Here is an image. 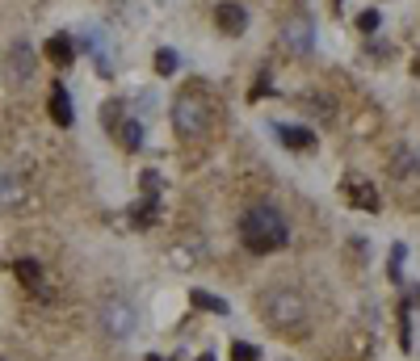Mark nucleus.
I'll list each match as a JSON object with an SVG mask.
<instances>
[{
  "label": "nucleus",
  "mask_w": 420,
  "mask_h": 361,
  "mask_svg": "<svg viewBox=\"0 0 420 361\" xmlns=\"http://www.w3.org/2000/svg\"><path fill=\"white\" fill-rule=\"evenodd\" d=\"M173 126L185 143H198V139L210 131V101L198 89H185L177 101H173Z\"/></svg>",
  "instance_id": "7ed1b4c3"
},
{
  "label": "nucleus",
  "mask_w": 420,
  "mask_h": 361,
  "mask_svg": "<svg viewBox=\"0 0 420 361\" xmlns=\"http://www.w3.org/2000/svg\"><path fill=\"white\" fill-rule=\"evenodd\" d=\"M131 223H135V227H151V223H156V202H151V198L143 202L139 210H131Z\"/></svg>",
  "instance_id": "dca6fc26"
},
{
  "label": "nucleus",
  "mask_w": 420,
  "mask_h": 361,
  "mask_svg": "<svg viewBox=\"0 0 420 361\" xmlns=\"http://www.w3.org/2000/svg\"><path fill=\"white\" fill-rule=\"evenodd\" d=\"M47 59L55 63V68H68V63L76 59V43H72L68 34H55V38L47 43Z\"/></svg>",
  "instance_id": "9d476101"
},
{
  "label": "nucleus",
  "mask_w": 420,
  "mask_h": 361,
  "mask_svg": "<svg viewBox=\"0 0 420 361\" xmlns=\"http://www.w3.org/2000/svg\"><path fill=\"white\" fill-rule=\"evenodd\" d=\"M278 135L290 151H311V147H316V135H311L307 126H278Z\"/></svg>",
  "instance_id": "9b49d317"
},
{
  "label": "nucleus",
  "mask_w": 420,
  "mask_h": 361,
  "mask_svg": "<svg viewBox=\"0 0 420 361\" xmlns=\"http://www.w3.org/2000/svg\"><path fill=\"white\" fill-rule=\"evenodd\" d=\"M193 307H206V311H215V316H227V303L215 298V294H202V290H193Z\"/></svg>",
  "instance_id": "2eb2a0df"
},
{
  "label": "nucleus",
  "mask_w": 420,
  "mask_h": 361,
  "mask_svg": "<svg viewBox=\"0 0 420 361\" xmlns=\"http://www.w3.org/2000/svg\"><path fill=\"white\" fill-rule=\"evenodd\" d=\"M177 72V55L173 50H156V76H173Z\"/></svg>",
  "instance_id": "f3484780"
},
{
  "label": "nucleus",
  "mask_w": 420,
  "mask_h": 361,
  "mask_svg": "<svg viewBox=\"0 0 420 361\" xmlns=\"http://www.w3.org/2000/svg\"><path fill=\"white\" fill-rule=\"evenodd\" d=\"M345 198L353 202V206H362V210H378V193H374V185H366V180H357V177H349L345 180Z\"/></svg>",
  "instance_id": "1a4fd4ad"
},
{
  "label": "nucleus",
  "mask_w": 420,
  "mask_h": 361,
  "mask_svg": "<svg viewBox=\"0 0 420 361\" xmlns=\"http://www.w3.org/2000/svg\"><path fill=\"white\" fill-rule=\"evenodd\" d=\"M151 361H160V357H151Z\"/></svg>",
  "instance_id": "5701e85b"
},
{
  "label": "nucleus",
  "mask_w": 420,
  "mask_h": 361,
  "mask_svg": "<svg viewBox=\"0 0 420 361\" xmlns=\"http://www.w3.org/2000/svg\"><path fill=\"white\" fill-rule=\"evenodd\" d=\"M21 198H26V185H21L17 177H9V173H4V177H0V202H4V206H17Z\"/></svg>",
  "instance_id": "f8f14e48"
},
{
  "label": "nucleus",
  "mask_w": 420,
  "mask_h": 361,
  "mask_svg": "<svg viewBox=\"0 0 420 361\" xmlns=\"http://www.w3.org/2000/svg\"><path fill=\"white\" fill-rule=\"evenodd\" d=\"M286 235H290V227H286V219H281L274 206H252V210L239 219V239H244V248L257 252V257L278 252L281 244H286Z\"/></svg>",
  "instance_id": "f257e3e1"
},
{
  "label": "nucleus",
  "mask_w": 420,
  "mask_h": 361,
  "mask_svg": "<svg viewBox=\"0 0 420 361\" xmlns=\"http://www.w3.org/2000/svg\"><path fill=\"white\" fill-rule=\"evenodd\" d=\"M118 139H122V147H131V151H135V147L143 143V126L131 118V122H122V126H118Z\"/></svg>",
  "instance_id": "4468645a"
},
{
  "label": "nucleus",
  "mask_w": 420,
  "mask_h": 361,
  "mask_svg": "<svg viewBox=\"0 0 420 361\" xmlns=\"http://www.w3.org/2000/svg\"><path fill=\"white\" fill-rule=\"evenodd\" d=\"M265 89H269V72H261V76H257V85H252V101H261Z\"/></svg>",
  "instance_id": "aec40b11"
},
{
  "label": "nucleus",
  "mask_w": 420,
  "mask_h": 361,
  "mask_svg": "<svg viewBox=\"0 0 420 361\" xmlns=\"http://www.w3.org/2000/svg\"><path fill=\"white\" fill-rule=\"evenodd\" d=\"M232 361H261V353H257V345L235 340V345H232Z\"/></svg>",
  "instance_id": "a211bd4d"
},
{
  "label": "nucleus",
  "mask_w": 420,
  "mask_h": 361,
  "mask_svg": "<svg viewBox=\"0 0 420 361\" xmlns=\"http://www.w3.org/2000/svg\"><path fill=\"white\" fill-rule=\"evenodd\" d=\"M412 76H420V55L412 59Z\"/></svg>",
  "instance_id": "412c9836"
},
{
  "label": "nucleus",
  "mask_w": 420,
  "mask_h": 361,
  "mask_svg": "<svg viewBox=\"0 0 420 361\" xmlns=\"http://www.w3.org/2000/svg\"><path fill=\"white\" fill-rule=\"evenodd\" d=\"M198 361H215V357H210V353H202V357H198Z\"/></svg>",
  "instance_id": "4be33fe9"
},
{
  "label": "nucleus",
  "mask_w": 420,
  "mask_h": 361,
  "mask_svg": "<svg viewBox=\"0 0 420 361\" xmlns=\"http://www.w3.org/2000/svg\"><path fill=\"white\" fill-rule=\"evenodd\" d=\"M215 26H219L223 34H244L248 13H244L239 4H219V9H215Z\"/></svg>",
  "instance_id": "0eeeda50"
},
{
  "label": "nucleus",
  "mask_w": 420,
  "mask_h": 361,
  "mask_svg": "<svg viewBox=\"0 0 420 361\" xmlns=\"http://www.w3.org/2000/svg\"><path fill=\"white\" fill-rule=\"evenodd\" d=\"M101 323H105V332H109V336H118V340H122V336H131V332H135V311H131L126 303H118V298H114V303H105V307H101Z\"/></svg>",
  "instance_id": "39448f33"
},
{
  "label": "nucleus",
  "mask_w": 420,
  "mask_h": 361,
  "mask_svg": "<svg viewBox=\"0 0 420 361\" xmlns=\"http://www.w3.org/2000/svg\"><path fill=\"white\" fill-rule=\"evenodd\" d=\"M261 319H265L269 328L286 332V336H298V332L307 328V303H303V294H298V290L278 286V290L261 294Z\"/></svg>",
  "instance_id": "f03ea898"
},
{
  "label": "nucleus",
  "mask_w": 420,
  "mask_h": 361,
  "mask_svg": "<svg viewBox=\"0 0 420 361\" xmlns=\"http://www.w3.org/2000/svg\"><path fill=\"white\" fill-rule=\"evenodd\" d=\"M47 114H50V122H59V126H72V97H68V89L63 85H55L50 89V101H47Z\"/></svg>",
  "instance_id": "6e6552de"
},
{
  "label": "nucleus",
  "mask_w": 420,
  "mask_h": 361,
  "mask_svg": "<svg viewBox=\"0 0 420 361\" xmlns=\"http://www.w3.org/2000/svg\"><path fill=\"white\" fill-rule=\"evenodd\" d=\"M357 26H362L366 34H374V30H378V13H374V9H366V13L357 17Z\"/></svg>",
  "instance_id": "6ab92c4d"
},
{
  "label": "nucleus",
  "mask_w": 420,
  "mask_h": 361,
  "mask_svg": "<svg viewBox=\"0 0 420 361\" xmlns=\"http://www.w3.org/2000/svg\"><path fill=\"white\" fill-rule=\"evenodd\" d=\"M4 68H9V76H13L17 85L34 80V46H30V43H13L9 59H4Z\"/></svg>",
  "instance_id": "423d86ee"
},
{
  "label": "nucleus",
  "mask_w": 420,
  "mask_h": 361,
  "mask_svg": "<svg viewBox=\"0 0 420 361\" xmlns=\"http://www.w3.org/2000/svg\"><path fill=\"white\" fill-rule=\"evenodd\" d=\"M13 273H17V277H21V286H30V290H34V286L43 281V269H38V261H17V265H13Z\"/></svg>",
  "instance_id": "ddd939ff"
},
{
  "label": "nucleus",
  "mask_w": 420,
  "mask_h": 361,
  "mask_svg": "<svg viewBox=\"0 0 420 361\" xmlns=\"http://www.w3.org/2000/svg\"><path fill=\"white\" fill-rule=\"evenodd\" d=\"M281 46H286L290 55H307V50L316 46V26H311L307 13L286 17V26H281Z\"/></svg>",
  "instance_id": "20e7f679"
}]
</instances>
